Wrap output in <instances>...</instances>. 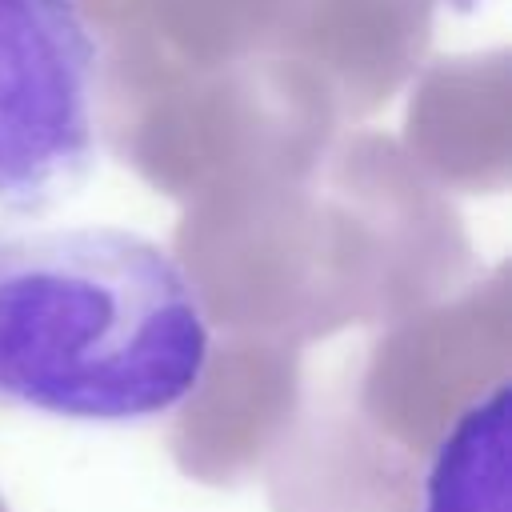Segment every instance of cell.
Masks as SVG:
<instances>
[{
  "label": "cell",
  "instance_id": "cell-3",
  "mask_svg": "<svg viewBox=\"0 0 512 512\" xmlns=\"http://www.w3.org/2000/svg\"><path fill=\"white\" fill-rule=\"evenodd\" d=\"M420 512H512V388L496 380L440 436Z\"/></svg>",
  "mask_w": 512,
  "mask_h": 512
},
{
  "label": "cell",
  "instance_id": "cell-1",
  "mask_svg": "<svg viewBox=\"0 0 512 512\" xmlns=\"http://www.w3.org/2000/svg\"><path fill=\"white\" fill-rule=\"evenodd\" d=\"M208 364L204 292L160 240L116 224L0 236V408L152 424L200 392Z\"/></svg>",
  "mask_w": 512,
  "mask_h": 512
},
{
  "label": "cell",
  "instance_id": "cell-2",
  "mask_svg": "<svg viewBox=\"0 0 512 512\" xmlns=\"http://www.w3.org/2000/svg\"><path fill=\"white\" fill-rule=\"evenodd\" d=\"M104 40L80 0H0V224L68 200L100 160Z\"/></svg>",
  "mask_w": 512,
  "mask_h": 512
}]
</instances>
